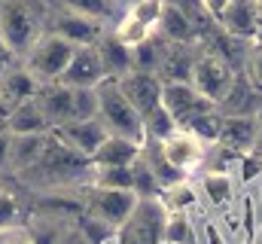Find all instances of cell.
<instances>
[{"mask_svg":"<svg viewBox=\"0 0 262 244\" xmlns=\"http://www.w3.org/2000/svg\"><path fill=\"white\" fill-rule=\"evenodd\" d=\"M89 174H92V162L82 159L79 153H73L55 131H49V144H46L43 159L28 174H21V180L28 186H37L40 192H49V189L82 186V183H89Z\"/></svg>","mask_w":262,"mask_h":244,"instance_id":"6da1fadb","label":"cell"},{"mask_svg":"<svg viewBox=\"0 0 262 244\" xmlns=\"http://www.w3.org/2000/svg\"><path fill=\"white\" fill-rule=\"evenodd\" d=\"M46 34V18L37 0H0V40L21 61Z\"/></svg>","mask_w":262,"mask_h":244,"instance_id":"7a4b0ae2","label":"cell"},{"mask_svg":"<svg viewBox=\"0 0 262 244\" xmlns=\"http://www.w3.org/2000/svg\"><path fill=\"white\" fill-rule=\"evenodd\" d=\"M98 101H101V110H98V119L104 122V128L116 137H125L134 144H146V125L143 116L134 110L125 92L119 89V79H104L98 86Z\"/></svg>","mask_w":262,"mask_h":244,"instance_id":"3957f363","label":"cell"},{"mask_svg":"<svg viewBox=\"0 0 262 244\" xmlns=\"http://www.w3.org/2000/svg\"><path fill=\"white\" fill-rule=\"evenodd\" d=\"M168 208L159 195H140L134 214L116 229L113 244H165V226H168Z\"/></svg>","mask_w":262,"mask_h":244,"instance_id":"277c9868","label":"cell"},{"mask_svg":"<svg viewBox=\"0 0 262 244\" xmlns=\"http://www.w3.org/2000/svg\"><path fill=\"white\" fill-rule=\"evenodd\" d=\"M73 52H76V46H73L70 40H64V37L55 34V31H46V34L31 46V52L21 58V64L40 79V86H49V83H58V79H61V73L67 70Z\"/></svg>","mask_w":262,"mask_h":244,"instance_id":"5b68a950","label":"cell"},{"mask_svg":"<svg viewBox=\"0 0 262 244\" xmlns=\"http://www.w3.org/2000/svg\"><path fill=\"white\" fill-rule=\"evenodd\" d=\"M235 79H238L235 67L223 58V55H216L210 49H198L195 67H192V86H195V92L204 101H210V104L220 107L229 98Z\"/></svg>","mask_w":262,"mask_h":244,"instance_id":"8992f818","label":"cell"},{"mask_svg":"<svg viewBox=\"0 0 262 244\" xmlns=\"http://www.w3.org/2000/svg\"><path fill=\"white\" fill-rule=\"evenodd\" d=\"M79 189H82L85 214L113 226V229H119L134 214V208H137V201H140V195L131 192V189H101V186H92V183H82Z\"/></svg>","mask_w":262,"mask_h":244,"instance_id":"52a82bcc","label":"cell"},{"mask_svg":"<svg viewBox=\"0 0 262 244\" xmlns=\"http://www.w3.org/2000/svg\"><path fill=\"white\" fill-rule=\"evenodd\" d=\"M113 25L104 22V18H92V15H82V12H73V9H61V6H55L52 18H49V31L61 34L73 46H98V40Z\"/></svg>","mask_w":262,"mask_h":244,"instance_id":"ba28073f","label":"cell"},{"mask_svg":"<svg viewBox=\"0 0 262 244\" xmlns=\"http://www.w3.org/2000/svg\"><path fill=\"white\" fill-rule=\"evenodd\" d=\"M159 144H162L165 159H168L180 174H189V171L201 168V165L207 162V156H210V144H204L201 137H195V134L186 131V128L171 131V134H168L165 140H159Z\"/></svg>","mask_w":262,"mask_h":244,"instance_id":"9c48e42d","label":"cell"},{"mask_svg":"<svg viewBox=\"0 0 262 244\" xmlns=\"http://www.w3.org/2000/svg\"><path fill=\"white\" fill-rule=\"evenodd\" d=\"M76 89L64 86V83H49V86H40L37 92V101L46 113V119L52 128H61L70 122H79V107H76Z\"/></svg>","mask_w":262,"mask_h":244,"instance_id":"30bf717a","label":"cell"},{"mask_svg":"<svg viewBox=\"0 0 262 244\" xmlns=\"http://www.w3.org/2000/svg\"><path fill=\"white\" fill-rule=\"evenodd\" d=\"M37 92H40V79H37L21 61L9 64V67L0 73V113L6 116V113L15 110L21 101L34 98Z\"/></svg>","mask_w":262,"mask_h":244,"instance_id":"8fae6325","label":"cell"},{"mask_svg":"<svg viewBox=\"0 0 262 244\" xmlns=\"http://www.w3.org/2000/svg\"><path fill=\"white\" fill-rule=\"evenodd\" d=\"M259 140V119L250 113H223L216 147H226L232 153H247Z\"/></svg>","mask_w":262,"mask_h":244,"instance_id":"7c38bea8","label":"cell"},{"mask_svg":"<svg viewBox=\"0 0 262 244\" xmlns=\"http://www.w3.org/2000/svg\"><path fill=\"white\" fill-rule=\"evenodd\" d=\"M162 86H165V83H162L156 73H140V70H131L128 76L119 79V89L125 92V98L134 104V110H137L143 119H146L152 110L162 107Z\"/></svg>","mask_w":262,"mask_h":244,"instance_id":"4fadbf2b","label":"cell"},{"mask_svg":"<svg viewBox=\"0 0 262 244\" xmlns=\"http://www.w3.org/2000/svg\"><path fill=\"white\" fill-rule=\"evenodd\" d=\"M107 79L104 73V64H101V55L95 46H76L73 58L67 64V70L61 73L58 83L64 86H73V89H95Z\"/></svg>","mask_w":262,"mask_h":244,"instance_id":"5bb4252c","label":"cell"},{"mask_svg":"<svg viewBox=\"0 0 262 244\" xmlns=\"http://www.w3.org/2000/svg\"><path fill=\"white\" fill-rule=\"evenodd\" d=\"M73 153H79L82 159L92 162V156L98 153V147L110 137V131L104 128L101 119H82V122H70V125H61V128H52Z\"/></svg>","mask_w":262,"mask_h":244,"instance_id":"9a60e30c","label":"cell"},{"mask_svg":"<svg viewBox=\"0 0 262 244\" xmlns=\"http://www.w3.org/2000/svg\"><path fill=\"white\" fill-rule=\"evenodd\" d=\"M259 3L256 0H232L229 9L223 12V18L216 22L229 37L235 40H244V43H253L256 34H259Z\"/></svg>","mask_w":262,"mask_h":244,"instance_id":"2e32d148","label":"cell"},{"mask_svg":"<svg viewBox=\"0 0 262 244\" xmlns=\"http://www.w3.org/2000/svg\"><path fill=\"white\" fill-rule=\"evenodd\" d=\"M162 107L174 116L177 128H180V122H186L189 116H195V113L207 110V107H216V104L204 101L195 92L192 83H165L162 86Z\"/></svg>","mask_w":262,"mask_h":244,"instance_id":"e0dca14e","label":"cell"},{"mask_svg":"<svg viewBox=\"0 0 262 244\" xmlns=\"http://www.w3.org/2000/svg\"><path fill=\"white\" fill-rule=\"evenodd\" d=\"M159 34L171 43H198L201 25L177 3V0H165L162 15H159Z\"/></svg>","mask_w":262,"mask_h":244,"instance_id":"ac0fdd59","label":"cell"},{"mask_svg":"<svg viewBox=\"0 0 262 244\" xmlns=\"http://www.w3.org/2000/svg\"><path fill=\"white\" fill-rule=\"evenodd\" d=\"M195 43H165V52L159 61V79L162 83H192L195 67Z\"/></svg>","mask_w":262,"mask_h":244,"instance_id":"d6986e66","label":"cell"},{"mask_svg":"<svg viewBox=\"0 0 262 244\" xmlns=\"http://www.w3.org/2000/svg\"><path fill=\"white\" fill-rule=\"evenodd\" d=\"M12 134V131H9ZM49 131L46 134H12V150H9V174L21 177L28 174L46 153Z\"/></svg>","mask_w":262,"mask_h":244,"instance_id":"ffe728a7","label":"cell"},{"mask_svg":"<svg viewBox=\"0 0 262 244\" xmlns=\"http://www.w3.org/2000/svg\"><path fill=\"white\" fill-rule=\"evenodd\" d=\"M98 55H101V64H104V73L107 79H122L134 70V58H131V49L113 34V28L98 40Z\"/></svg>","mask_w":262,"mask_h":244,"instance_id":"44dd1931","label":"cell"},{"mask_svg":"<svg viewBox=\"0 0 262 244\" xmlns=\"http://www.w3.org/2000/svg\"><path fill=\"white\" fill-rule=\"evenodd\" d=\"M6 131H12V134H46V131H52V125L46 119L37 95L21 101L15 110L6 113Z\"/></svg>","mask_w":262,"mask_h":244,"instance_id":"7402d4cb","label":"cell"},{"mask_svg":"<svg viewBox=\"0 0 262 244\" xmlns=\"http://www.w3.org/2000/svg\"><path fill=\"white\" fill-rule=\"evenodd\" d=\"M140 150H143L140 144L110 134V137L98 147V153L92 156V165H134V162L140 159Z\"/></svg>","mask_w":262,"mask_h":244,"instance_id":"603a6c76","label":"cell"},{"mask_svg":"<svg viewBox=\"0 0 262 244\" xmlns=\"http://www.w3.org/2000/svg\"><path fill=\"white\" fill-rule=\"evenodd\" d=\"M70 226H76V223H64V220H55V217L37 214V211H31V217L25 220V229H28L34 244H61Z\"/></svg>","mask_w":262,"mask_h":244,"instance_id":"cb8c5ba5","label":"cell"},{"mask_svg":"<svg viewBox=\"0 0 262 244\" xmlns=\"http://www.w3.org/2000/svg\"><path fill=\"white\" fill-rule=\"evenodd\" d=\"M159 198L168 208V214H192L198 208V189L189 180H177L171 186H165L159 192Z\"/></svg>","mask_w":262,"mask_h":244,"instance_id":"d4e9b609","label":"cell"},{"mask_svg":"<svg viewBox=\"0 0 262 244\" xmlns=\"http://www.w3.org/2000/svg\"><path fill=\"white\" fill-rule=\"evenodd\" d=\"M89 183L101 189H131L134 192V165H92Z\"/></svg>","mask_w":262,"mask_h":244,"instance_id":"484cf974","label":"cell"},{"mask_svg":"<svg viewBox=\"0 0 262 244\" xmlns=\"http://www.w3.org/2000/svg\"><path fill=\"white\" fill-rule=\"evenodd\" d=\"M61 9H73V12H82V15H92V18H104V22H116L122 6L116 0H55Z\"/></svg>","mask_w":262,"mask_h":244,"instance_id":"4316f807","label":"cell"},{"mask_svg":"<svg viewBox=\"0 0 262 244\" xmlns=\"http://www.w3.org/2000/svg\"><path fill=\"white\" fill-rule=\"evenodd\" d=\"M18 226H25V205L15 189L0 183V232L18 229Z\"/></svg>","mask_w":262,"mask_h":244,"instance_id":"83f0119b","label":"cell"},{"mask_svg":"<svg viewBox=\"0 0 262 244\" xmlns=\"http://www.w3.org/2000/svg\"><path fill=\"white\" fill-rule=\"evenodd\" d=\"M201 192L207 195L210 205L223 208V205H229V198H232V177H229L226 171H204V174H201Z\"/></svg>","mask_w":262,"mask_h":244,"instance_id":"f1b7e54d","label":"cell"},{"mask_svg":"<svg viewBox=\"0 0 262 244\" xmlns=\"http://www.w3.org/2000/svg\"><path fill=\"white\" fill-rule=\"evenodd\" d=\"M165 244H198V226L189 214H171L165 226Z\"/></svg>","mask_w":262,"mask_h":244,"instance_id":"f546056e","label":"cell"},{"mask_svg":"<svg viewBox=\"0 0 262 244\" xmlns=\"http://www.w3.org/2000/svg\"><path fill=\"white\" fill-rule=\"evenodd\" d=\"M244 76H247V83L256 92H262V43L259 40L250 43V52H247V61H244Z\"/></svg>","mask_w":262,"mask_h":244,"instance_id":"4dcf8cb0","label":"cell"},{"mask_svg":"<svg viewBox=\"0 0 262 244\" xmlns=\"http://www.w3.org/2000/svg\"><path fill=\"white\" fill-rule=\"evenodd\" d=\"M198 3H201V9H204V15H207L210 22H220L232 0H198Z\"/></svg>","mask_w":262,"mask_h":244,"instance_id":"1f68e13d","label":"cell"},{"mask_svg":"<svg viewBox=\"0 0 262 244\" xmlns=\"http://www.w3.org/2000/svg\"><path fill=\"white\" fill-rule=\"evenodd\" d=\"M9 150H12V134L0 131V177L9 174Z\"/></svg>","mask_w":262,"mask_h":244,"instance_id":"d6a6232c","label":"cell"},{"mask_svg":"<svg viewBox=\"0 0 262 244\" xmlns=\"http://www.w3.org/2000/svg\"><path fill=\"white\" fill-rule=\"evenodd\" d=\"M0 244H34V241H31L28 229L18 226V229H6V232H0Z\"/></svg>","mask_w":262,"mask_h":244,"instance_id":"836d02e7","label":"cell"},{"mask_svg":"<svg viewBox=\"0 0 262 244\" xmlns=\"http://www.w3.org/2000/svg\"><path fill=\"white\" fill-rule=\"evenodd\" d=\"M61 244H92V241L79 232V226H70V229L64 232V238H61Z\"/></svg>","mask_w":262,"mask_h":244,"instance_id":"e575fe53","label":"cell"},{"mask_svg":"<svg viewBox=\"0 0 262 244\" xmlns=\"http://www.w3.org/2000/svg\"><path fill=\"white\" fill-rule=\"evenodd\" d=\"M15 55H12V52H9V49H6V43H3V40H0V73H3V70H6V67H9V64H15Z\"/></svg>","mask_w":262,"mask_h":244,"instance_id":"d590c367","label":"cell"},{"mask_svg":"<svg viewBox=\"0 0 262 244\" xmlns=\"http://www.w3.org/2000/svg\"><path fill=\"white\" fill-rule=\"evenodd\" d=\"M116 3H119V6H122V9H125V6H128L131 0H116Z\"/></svg>","mask_w":262,"mask_h":244,"instance_id":"8d00e7d4","label":"cell"},{"mask_svg":"<svg viewBox=\"0 0 262 244\" xmlns=\"http://www.w3.org/2000/svg\"><path fill=\"white\" fill-rule=\"evenodd\" d=\"M256 40L262 43V18H259V34H256Z\"/></svg>","mask_w":262,"mask_h":244,"instance_id":"74e56055","label":"cell"},{"mask_svg":"<svg viewBox=\"0 0 262 244\" xmlns=\"http://www.w3.org/2000/svg\"><path fill=\"white\" fill-rule=\"evenodd\" d=\"M256 3H259V12H262V0H256Z\"/></svg>","mask_w":262,"mask_h":244,"instance_id":"f35d334b","label":"cell"}]
</instances>
